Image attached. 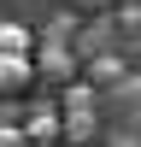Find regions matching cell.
<instances>
[{
	"label": "cell",
	"instance_id": "3",
	"mask_svg": "<svg viewBox=\"0 0 141 147\" xmlns=\"http://www.w3.org/2000/svg\"><path fill=\"white\" fill-rule=\"evenodd\" d=\"M23 129H30V141H35V147H53L59 136H65V124H59V112H47V106H35Z\"/></svg>",
	"mask_w": 141,
	"mask_h": 147
},
{
	"label": "cell",
	"instance_id": "4",
	"mask_svg": "<svg viewBox=\"0 0 141 147\" xmlns=\"http://www.w3.org/2000/svg\"><path fill=\"white\" fill-rule=\"evenodd\" d=\"M106 41H112V24H88V30L77 35V53L82 59H100V53H112Z\"/></svg>",
	"mask_w": 141,
	"mask_h": 147
},
{
	"label": "cell",
	"instance_id": "8",
	"mask_svg": "<svg viewBox=\"0 0 141 147\" xmlns=\"http://www.w3.org/2000/svg\"><path fill=\"white\" fill-rule=\"evenodd\" d=\"M94 129H100V124H94V112H82V118H65V141H70V147L94 141Z\"/></svg>",
	"mask_w": 141,
	"mask_h": 147
},
{
	"label": "cell",
	"instance_id": "7",
	"mask_svg": "<svg viewBox=\"0 0 141 147\" xmlns=\"http://www.w3.org/2000/svg\"><path fill=\"white\" fill-rule=\"evenodd\" d=\"M0 53H35V35L6 18V24H0Z\"/></svg>",
	"mask_w": 141,
	"mask_h": 147
},
{
	"label": "cell",
	"instance_id": "9",
	"mask_svg": "<svg viewBox=\"0 0 141 147\" xmlns=\"http://www.w3.org/2000/svg\"><path fill=\"white\" fill-rule=\"evenodd\" d=\"M0 147H35V141H30L23 124H6V129H0Z\"/></svg>",
	"mask_w": 141,
	"mask_h": 147
},
{
	"label": "cell",
	"instance_id": "11",
	"mask_svg": "<svg viewBox=\"0 0 141 147\" xmlns=\"http://www.w3.org/2000/svg\"><path fill=\"white\" fill-rule=\"evenodd\" d=\"M70 6H77V12H100L106 0H70Z\"/></svg>",
	"mask_w": 141,
	"mask_h": 147
},
{
	"label": "cell",
	"instance_id": "1",
	"mask_svg": "<svg viewBox=\"0 0 141 147\" xmlns=\"http://www.w3.org/2000/svg\"><path fill=\"white\" fill-rule=\"evenodd\" d=\"M77 47H70V41H59V35H47V41L41 47H35V71H41V77H53V82H70V77H77Z\"/></svg>",
	"mask_w": 141,
	"mask_h": 147
},
{
	"label": "cell",
	"instance_id": "2",
	"mask_svg": "<svg viewBox=\"0 0 141 147\" xmlns=\"http://www.w3.org/2000/svg\"><path fill=\"white\" fill-rule=\"evenodd\" d=\"M41 77V71H35V53H0V94H23L30 88V82Z\"/></svg>",
	"mask_w": 141,
	"mask_h": 147
},
{
	"label": "cell",
	"instance_id": "5",
	"mask_svg": "<svg viewBox=\"0 0 141 147\" xmlns=\"http://www.w3.org/2000/svg\"><path fill=\"white\" fill-rule=\"evenodd\" d=\"M88 82H106V88H117V82H124V59H117V53L88 59Z\"/></svg>",
	"mask_w": 141,
	"mask_h": 147
},
{
	"label": "cell",
	"instance_id": "10",
	"mask_svg": "<svg viewBox=\"0 0 141 147\" xmlns=\"http://www.w3.org/2000/svg\"><path fill=\"white\" fill-rule=\"evenodd\" d=\"M124 35H141V0H129V6H124Z\"/></svg>",
	"mask_w": 141,
	"mask_h": 147
},
{
	"label": "cell",
	"instance_id": "6",
	"mask_svg": "<svg viewBox=\"0 0 141 147\" xmlns=\"http://www.w3.org/2000/svg\"><path fill=\"white\" fill-rule=\"evenodd\" d=\"M59 106H65V118H82V112H94V88H88V82H65Z\"/></svg>",
	"mask_w": 141,
	"mask_h": 147
},
{
	"label": "cell",
	"instance_id": "12",
	"mask_svg": "<svg viewBox=\"0 0 141 147\" xmlns=\"http://www.w3.org/2000/svg\"><path fill=\"white\" fill-rule=\"evenodd\" d=\"M112 147H135V136H112Z\"/></svg>",
	"mask_w": 141,
	"mask_h": 147
}]
</instances>
